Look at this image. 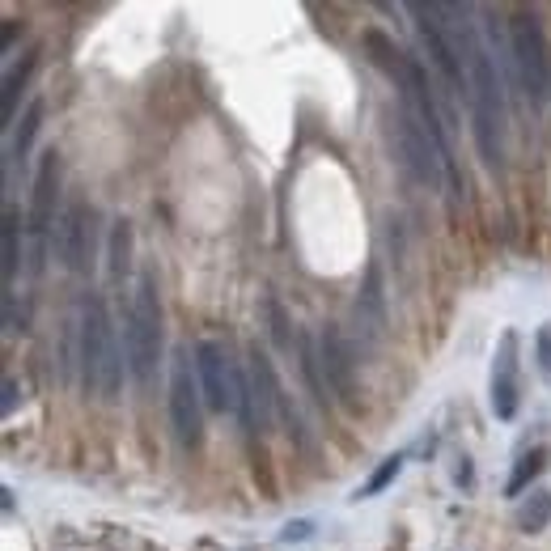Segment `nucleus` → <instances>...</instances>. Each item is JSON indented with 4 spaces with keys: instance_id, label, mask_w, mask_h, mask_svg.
<instances>
[{
    "instance_id": "11",
    "label": "nucleus",
    "mask_w": 551,
    "mask_h": 551,
    "mask_svg": "<svg viewBox=\"0 0 551 551\" xmlns=\"http://www.w3.org/2000/svg\"><path fill=\"white\" fill-rule=\"evenodd\" d=\"M323 365H327V378L335 386V395H340L348 407H357V390H352V352H348V344L340 340V331L335 327L323 331Z\"/></svg>"
},
{
    "instance_id": "15",
    "label": "nucleus",
    "mask_w": 551,
    "mask_h": 551,
    "mask_svg": "<svg viewBox=\"0 0 551 551\" xmlns=\"http://www.w3.org/2000/svg\"><path fill=\"white\" fill-rule=\"evenodd\" d=\"M128 251H132V225L115 221V234H111V276L115 280L128 276Z\"/></svg>"
},
{
    "instance_id": "9",
    "label": "nucleus",
    "mask_w": 551,
    "mask_h": 551,
    "mask_svg": "<svg viewBox=\"0 0 551 551\" xmlns=\"http://www.w3.org/2000/svg\"><path fill=\"white\" fill-rule=\"evenodd\" d=\"M51 251L60 255V263L68 272H90V263H94V208L85 200H73L56 217Z\"/></svg>"
},
{
    "instance_id": "2",
    "label": "nucleus",
    "mask_w": 551,
    "mask_h": 551,
    "mask_svg": "<svg viewBox=\"0 0 551 551\" xmlns=\"http://www.w3.org/2000/svg\"><path fill=\"white\" fill-rule=\"evenodd\" d=\"M77 361H81V378L90 390L106 403L119 399V382H123V361H119V344L111 331V318H106V306L98 297L81 301V323H77Z\"/></svg>"
},
{
    "instance_id": "6",
    "label": "nucleus",
    "mask_w": 551,
    "mask_h": 551,
    "mask_svg": "<svg viewBox=\"0 0 551 551\" xmlns=\"http://www.w3.org/2000/svg\"><path fill=\"white\" fill-rule=\"evenodd\" d=\"M56 187H60V162H56V149L43 157L39 174H34V195H30V212H26V238H30V251H26V276H39L43 272V259H47V242L56 234Z\"/></svg>"
},
{
    "instance_id": "16",
    "label": "nucleus",
    "mask_w": 551,
    "mask_h": 551,
    "mask_svg": "<svg viewBox=\"0 0 551 551\" xmlns=\"http://www.w3.org/2000/svg\"><path fill=\"white\" fill-rule=\"evenodd\" d=\"M34 64H39V51H30V56L22 60L13 68V73L5 77V106H0V111H5V119H13V106H17V90H22L26 85V77L34 73Z\"/></svg>"
},
{
    "instance_id": "1",
    "label": "nucleus",
    "mask_w": 551,
    "mask_h": 551,
    "mask_svg": "<svg viewBox=\"0 0 551 551\" xmlns=\"http://www.w3.org/2000/svg\"><path fill=\"white\" fill-rule=\"evenodd\" d=\"M450 39L458 47L462 64H467V102H471V123H475V145L488 170H505V90H501V68L492 64L488 47L479 43L475 22H467L471 9L454 5Z\"/></svg>"
},
{
    "instance_id": "19",
    "label": "nucleus",
    "mask_w": 551,
    "mask_h": 551,
    "mask_svg": "<svg viewBox=\"0 0 551 551\" xmlns=\"http://www.w3.org/2000/svg\"><path fill=\"white\" fill-rule=\"evenodd\" d=\"M17 276V212L5 208V293Z\"/></svg>"
},
{
    "instance_id": "4",
    "label": "nucleus",
    "mask_w": 551,
    "mask_h": 551,
    "mask_svg": "<svg viewBox=\"0 0 551 551\" xmlns=\"http://www.w3.org/2000/svg\"><path fill=\"white\" fill-rule=\"evenodd\" d=\"M390 140H395V157H399V166L412 174V179L420 183V187H429V191H437L441 187V179H454V162L446 157V149L437 145V140L424 132V123L407 111V106L399 102V111L390 115Z\"/></svg>"
},
{
    "instance_id": "21",
    "label": "nucleus",
    "mask_w": 551,
    "mask_h": 551,
    "mask_svg": "<svg viewBox=\"0 0 551 551\" xmlns=\"http://www.w3.org/2000/svg\"><path fill=\"white\" fill-rule=\"evenodd\" d=\"M539 365H543V373H551V323L539 335Z\"/></svg>"
},
{
    "instance_id": "17",
    "label": "nucleus",
    "mask_w": 551,
    "mask_h": 551,
    "mask_svg": "<svg viewBox=\"0 0 551 551\" xmlns=\"http://www.w3.org/2000/svg\"><path fill=\"white\" fill-rule=\"evenodd\" d=\"M39 119H43V102H30L26 115H22V128H17V136H13V157L30 153V140H34V132H39Z\"/></svg>"
},
{
    "instance_id": "20",
    "label": "nucleus",
    "mask_w": 551,
    "mask_h": 551,
    "mask_svg": "<svg viewBox=\"0 0 551 551\" xmlns=\"http://www.w3.org/2000/svg\"><path fill=\"white\" fill-rule=\"evenodd\" d=\"M310 530H314V522L301 518V522H289V526H284L280 539H284V543H297V539H310Z\"/></svg>"
},
{
    "instance_id": "22",
    "label": "nucleus",
    "mask_w": 551,
    "mask_h": 551,
    "mask_svg": "<svg viewBox=\"0 0 551 551\" xmlns=\"http://www.w3.org/2000/svg\"><path fill=\"white\" fill-rule=\"evenodd\" d=\"M13 407H17V382H13V378H5V403H0V412L13 416Z\"/></svg>"
},
{
    "instance_id": "10",
    "label": "nucleus",
    "mask_w": 551,
    "mask_h": 551,
    "mask_svg": "<svg viewBox=\"0 0 551 551\" xmlns=\"http://www.w3.org/2000/svg\"><path fill=\"white\" fill-rule=\"evenodd\" d=\"M488 399L496 420L518 416V331H505L492 357V378H488Z\"/></svg>"
},
{
    "instance_id": "18",
    "label": "nucleus",
    "mask_w": 551,
    "mask_h": 551,
    "mask_svg": "<svg viewBox=\"0 0 551 551\" xmlns=\"http://www.w3.org/2000/svg\"><path fill=\"white\" fill-rule=\"evenodd\" d=\"M399 471H403V454H390V458L382 462V467L365 479V488H357V501H361V496H378V492H382Z\"/></svg>"
},
{
    "instance_id": "8",
    "label": "nucleus",
    "mask_w": 551,
    "mask_h": 551,
    "mask_svg": "<svg viewBox=\"0 0 551 551\" xmlns=\"http://www.w3.org/2000/svg\"><path fill=\"white\" fill-rule=\"evenodd\" d=\"M195 373H200L204 403L212 412H242L246 407V378L242 369L225 357V348L217 344H195Z\"/></svg>"
},
{
    "instance_id": "14",
    "label": "nucleus",
    "mask_w": 551,
    "mask_h": 551,
    "mask_svg": "<svg viewBox=\"0 0 551 551\" xmlns=\"http://www.w3.org/2000/svg\"><path fill=\"white\" fill-rule=\"evenodd\" d=\"M543 467H547V450H543V446H535L530 454H522V458H518V471H513V479H509V496H522V492L530 488V479H535Z\"/></svg>"
},
{
    "instance_id": "13",
    "label": "nucleus",
    "mask_w": 551,
    "mask_h": 551,
    "mask_svg": "<svg viewBox=\"0 0 551 551\" xmlns=\"http://www.w3.org/2000/svg\"><path fill=\"white\" fill-rule=\"evenodd\" d=\"M94 539L106 543L111 551H162V547H153L145 535H136V530H128V526H94Z\"/></svg>"
},
{
    "instance_id": "3",
    "label": "nucleus",
    "mask_w": 551,
    "mask_h": 551,
    "mask_svg": "<svg viewBox=\"0 0 551 551\" xmlns=\"http://www.w3.org/2000/svg\"><path fill=\"white\" fill-rule=\"evenodd\" d=\"M123 352H128V369L136 386H149L157 357H162V306H157L153 276H140L132 289L128 314H123Z\"/></svg>"
},
{
    "instance_id": "5",
    "label": "nucleus",
    "mask_w": 551,
    "mask_h": 551,
    "mask_svg": "<svg viewBox=\"0 0 551 551\" xmlns=\"http://www.w3.org/2000/svg\"><path fill=\"white\" fill-rule=\"evenodd\" d=\"M509 51H513V73H518V85L530 102V111H539L551 90V73H547V39H543V26L535 13L513 17Z\"/></svg>"
},
{
    "instance_id": "7",
    "label": "nucleus",
    "mask_w": 551,
    "mask_h": 551,
    "mask_svg": "<svg viewBox=\"0 0 551 551\" xmlns=\"http://www.w3.org/2000/svg\"><path fill=\"white\" fill-rule=\"evenodd\" d=\"M191 357L195 352L187 348H174L170 357V424H174V437H179L183 450H195L204 441V416H200V382L191 373Z\"/></svg>"
},
{
    "instance_id": "12",
    "label": "nucleus",
    "mask_w": 551,
    "mask_h": 551,
    "mask_svg": "<svg viewBox=\"0 0 551 551\" xmlns=\"http://www.w3.org/2000/svg\"><path fill=\"white\" fill-rule=\"evenodd\" d=\"M547 522H551V492L535 488L518 505V530H522V535H539V530H547Z\"/></svg>"
}]
</instances>
